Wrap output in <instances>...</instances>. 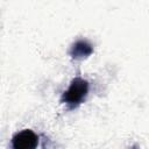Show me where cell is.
<instances>
[{
  "instance_id": "6da1fadb",
  "label": "cell",
  "mask_w": 149,
  "mask_h": 149,
  "mask_svg": "<svg viewBox=\"0 0 149 149\" xmlns=\"http://www.w3.org/2000/svg\"><path fill=\"white\" fill-rule=\"evenodd\" d=\"M88 90L90 84L86 79L81 77H74L71 80L69 87L63 92L61 101L65 104L70 109H74L85 101L88 94Z\"/></svg>"
},
{
  "instance_id": "7a4b0ae2",
  "label": "cell",
  "mask_w": 149,
  "mask_h": 149,
  "mask_svg": "<svg viewBox=\"0 0 149 149\" xmlns=\"http://www.w3.org/2000/svg\"><path fill=\"white\" fill-rule=\"evenodd\" d=\"M12 149H36L38 146V136L31 129H22L13 135Z\"/></svg>"
},
{
  "instance_id": "3957f363",
  "label": "cell",
  "mask_w": 149,
  "mask_h": 149,
  "mask_svg": "<svg viewBox=\"0 0 149 149\" xmlns=\"http://www.w3.org/2000/svg\"><path fill=\"white\" fill-rule=\"evenodd\" d=\"M93 52L92 44L86 40H77L70 47L69 55L73 59H84L91 56Z\"/></svg>"
}]
</instances>
